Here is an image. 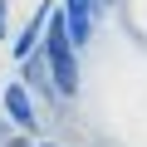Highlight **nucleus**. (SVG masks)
<instances>
[{"label": "nucleus", "mask_w": 147, "mask_h": 147, "mask_svg": "<svg viewBox=\"0 0 147 147\" xmlns=\"http://www.w3.org/2000/svg\"><path fill=\"white\" fill-rule=\"evenodd\" d=\"M0 34H5V0H0Z\"/></svg>", "instance_id": "4"}, {"label": "nucleus", "mask_w": 147, "mask_h": 147, "mask_svg": "<svg viewBox=\"0 0 147 147\" xmlns=\"http://www.w3.org/2000/svg\"><path fill=\"white\" fill-rule=\"evenodd\" d=\"M69 34L74 39L88 34V0H69Z\"/></svg>", "instance_id": "3"}, {"label": "nucleus", "mask_w": 147, "mask_h": 147, "mask_svg": "<svg viewBox=\"0 0 147 147\" xmlns=\"http://www.w3.org/2000/svg\"><path fill=\"white\" fill-rule=\"evenodd\" d=\"M5 108H10V118H15V123H25V127H34V108H30V98H25V88H10V93H5Z\"/></svg>", "instance_id": "2"}, {"label": "nucleus", "mask_w": 147, "mask_h": 147, "mask_svg": "<svg viewBox=\"0 0 147 147\" xmlns=\"http://www.w3.org/2000/svg\"><path fill=\"white\" fill-rule=\"evenodd\" d=\"M49 64H54V84L64 88V93H74V59H69V34H64V20H54L49 25Z\"/></svg>", "instance_id": "1"}, {"label": "nucleus", "mask_w": 147, "mask_h": 147, "mask_svg": "<svg viewBox=\"0 0 147 147\" xmlns=\"http://www.w3.org/2000/svg\"><path fill=\"white\" fill-rule=\"evenodd\" d=\"M10 147H30V142H20V137H15V142H10Z\"/></svg>", "instance_id": "5"}]
</instances>
